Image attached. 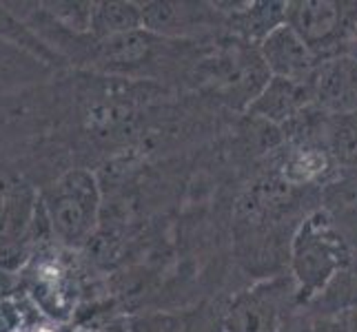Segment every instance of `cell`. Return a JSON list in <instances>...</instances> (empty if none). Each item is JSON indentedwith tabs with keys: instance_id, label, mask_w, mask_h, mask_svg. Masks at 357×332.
Wrapping results in <instances>:
<instances>
[{
	"instance_id": "7",
	"label": "cell",
	"mask_w": 357,
	"mask_h": 332,
	"mask_svg": "<svg viewBox=\"0 0 357 332\" xmlns=\"http://www.w3.org/2000/svg\"><path fill=\"white\" fill-rule=\"evenodd\" d=\"M313 102V91L309 82H295L284 78H271L255 100L246 106L251 116L262 118L273 125H289L300 113H304Z\"/></svg>"
},
{
	"instance_id": "9",
	"label": "cell",
	"mask_w": 357,
	"mask_h": 332,
	"mask_svg": "<svg viewBox=\"0 0 357 332\" xmlns=\"http://www.w3.org/2000/svg\"><path fill=\"white\" fill-rule=\"evenodd\" d=\"M142 29V5L133 0H102L96 3L89 35L96 42L122 38Z\"/></svg>"
},
{
	"instance_id": "10",
	"label": "cell",
	"mask_w": 357,
	"mask_h": 332,
	"mask_svg": "<svg viewBox=\"0 0 357 332\" xmlns=\"http://www.w3.org/2000/svg\"><path fill=\"white\" fill-rule=\"evenodd\" d=\"M313 100H324L331 104H342L357 95V60L340 56L326 60L317 67L309 80Z\"/></svg>"
},
{
	"instance_id": "11",
	"label": "cell",
	"mask_w": 357,
	"mask_h": 332,
	"mask_svg": "<svg viewBox=\"0 0 357 332\" xmlns=\"http://www.w3.org/2000/svg\"><path fill=\"white\" fill-rule=\"evenodd\" d=\"M328 168V155L322 149L315 146H302V149L293 151L287 162L282 164V177L291 187H302V184H311Z\"/></svg>"
},
{
	"instance_id": "2",
	"label": "cell",
	"mask_w": 357,
	"mask_h": 332,
	"mask_svg": "<svg viewBox=\"0 0 357 332\" xmlns=\"http://www.w3.org/2000/svg\"><path fill=\"white\" fill-rule=\"evenodd\" d=\"M54 237L67 248H82L98 228L100 184L89 168H71L40 193Z\"/></svg>"
},
{
	"instance_id": "6",
	"label": "cell",
	"mask_w": 357,
	"mask_h": 332,
	"mask_svg": "<svg viewBox=\"0 0 357 332\" xmlns=\"http://www.w3.org/2000/svg\"><path fill=\"white\" fill-rule=\"evenodd\" d=\"M257 54H260L266 71L271 78H284L295 82H309L311 76L322 65L317 56L311 52L298 33H295L289 24H280L278 29L271 31L266 38L257 45Z\"/></svg>"
},
{
	"instance_id": "1",
	"label": "cell",
	"mask_w": 357,
	"mask_h": 332,
	"mask_svg": "<svg viewBox=\"0 0 357 332\" xmlns=\"http://www.w3.org/2000/svg\"><path fill=\"white\" fill-rule=\"evenodd\" d=\"M351 266V246L328 213L315 211L298 226L291 242V281L295 303L306 306Z\"/></svg>"
},
{
	"instance_id": "4",
	"label": "cell",
	"mask_w": 357,
	"mask_h": 332,
	"mask_svg": "<svg viewBox=\"0 0 357 332\" xmlns=\"http://www.w3.org/2000/svg\"><path fill=\"white\" fill-rule=\"evenodd\" d=\"M291 306H298L291 279L260 281L231 301L218 332H287Z\"/></svg>"
},
{
	"instance_id": "17",
	"label": "cell",
	"mask_w": 357,
	"mask_h": 332,
	"mask_svg": "<svg viewBox=\"0 0 357 332\" xmlns=\"http://www.w3.org/2000/svg\"><path fill=\"white\" fill-rule=\"evenodd\" d=\"M18 332H47L45 328H38V326H31V324H27L24 328H20Z\"/></svg>"
},
{
	"instance_id": "12",
	"label": "cell",
	"mask_w": 357,
	"mask_h": 332,
	"mask_svg": "<svg viewBox=\"0 0 357 332\" xmlns=\"http://www.w3.org/2000/svg\"><path fill=\"white\" fill-rule=\"evenodd\" d=\"M40 7L60 29L73 35H89L96 3H43Z\"/></svg>"
},
{
	"instance_id": "8",
	"label": "cell",
	"mask_w": 357,
	"mask_h": 332,
	"mask_svg": "<svg viewBox=\"0 0 357 332\" xmlns=\"http://www.w3.org/2000/svg\"><path fill=\"white\" fill-rule=\"evenodd\" d=\"M227 27L238 31L242 38L260 45L266 35L287 20V3H225Z\"/></svg>"
},
{
	"instance_id": "5",
	"label": "cell",
	"mask_w": 357,
	"mask_h": 332,
	"mask_svg": "<svg viewBox=\"0 0 357 332\" xmlns=\"http://www.w3.org/2000/svg\"><path fill=\"white\" fill-rule=\"evenodd\" d=\"M142 5V29L155 38L176 40L191 38L213 31L227 24V16L215 3H174V0H153Z\"/></svg>"
},
{
	"instance_id": "13",
	"label": "cell",
	"mask_w": 357,
	"mask_h": 332,
	"mask_svg": "<svg viewBox=\"0 0 357 332\" xmlns=\"http://www.w3.org/2000/svg\"><path fill=\"white\" fill-rule=\"evenodd\" d=\"M27 324V310L14 294L0 299V332H18Z\"/></svg>"
},
{
	"instance_id": "3",
	"label": "cell",
	"mask_w": 357,
	"mask_h": 332,
	"mask_svg": "<svg viewBox=\"0 0 357 332\" xmlns=\"http://www.w3.org/2000/svg\"><path fill=\"white\" fill-rule=\"evenodd\" d=\"M289 27L311 47L319 63L344 56L357 40V3L293 0L287 3Z\"/></svg>"
},
{
	"instance_id": "14",
	"label": "cell",
	"mask_w": 357,
	"mask_h": 332,
	"mask_svg": "<svg viewBox=\"0 0 357 332\" xmlns=\"http://www.w3.org/2000/svg\"><path fill=\"white\" fill-rule=\"evenodd\" d=\"M127 332H182V324L171 315H144L133 319Z\"/></svg>"
},
{
	"instance_id": "16",
	"label": "cell",
	"mask_w": 357,
	"mask_h": 332,
	"mask_svg": "<svg viewBox=\"0 0 357 332\" xmlns=\"http://www.w3.org/2000/svg\"><path fill=\"white\" fill-rule=\"evenodd\" d=\"M11 288H14V275L3 273V270H0V299H3V297H9V294H11Z\"/></svg>"
},
{
	"instance_id": "15",
	"label": "cell",
	"mask_w": 357,
	"mask_h": 332,
	"mask_svg": "<svg viewBox=\"0 0 357 332\" xmlns=\"http://www.w3.org/2000/svg\"><path fill=\"white\" fill-rule=\"evenodd\" d=\"M326 332H357V310L342 315L335 324H331Z\"/></svg>"
}]
</instances>
